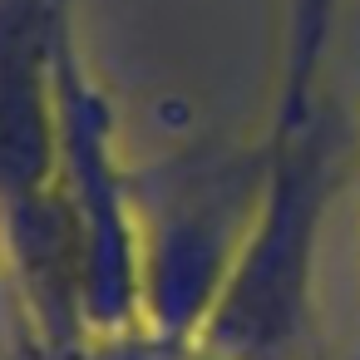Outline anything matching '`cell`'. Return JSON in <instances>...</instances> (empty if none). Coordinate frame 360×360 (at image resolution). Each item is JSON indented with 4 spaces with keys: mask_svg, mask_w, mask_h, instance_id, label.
<instances>
[{
    "mask_svg": "<svg viewBox=\"0 0 360 360\" xmlns=\"http://www.w3.org/2000/svg\"><path fill=\"white\" fill-rule=\"evenodd\" d=\"M75 0H0V257L50 360L89 350L79 232L60 193L55 55Z\"/></svg>",
    "mask_w": 360,
    "mask_h": 360,
    "instance_id": "cell-1",
    "label": "cell"
},
{
    "mask_svg": "<svg viewBox=\"0 0 360 360\" xmlns=\"http://www.w3.org/2000/svg\"><path fill=\"white\" fill-rule=\"evenodd\" d=\"M340 173V129L330 109L266 139V178L222 296L198 330L217 360H296L316 316V257Z\"/></svg>",
    "mask_w": 360,
    "mask_h": 360,
    "instance_id": "cell-2",
    "label": "cell"
},
{
    "mask_svg": "<svg viewBox=\"0 0 360 360\" xmlns=\"http://www.w3.org/2000/svg\"><path fill=\"white\" fill-rule=\"evenodd\" d=\"M60 94V193L79 232V296L94 340H119L143 330V222L139 193L119 163L114 104L84 65L75 40V15L60 30L55 55Z\"/></svg>",
    "mask_w": 360,
    "mask_h": 360,
    "instance_id": "cell-3",
    "label": "cell"
},
{
    "mask_svg": "<svg viewBox=\"0 0 360 360\" xmlns=\"http://www.w3.org/2000/svg\"><path fill=\"white\" fill-rule=\"evenodd\" d=\"M266 178V148L188 168L143 222V330L163 340H198L212 316L232 257L247 237Z\"/></svg>",
    "mask_w": 360,
    "mask_h": 360,
    "instance_id": "cell-4",
    "label": "cell"
},
{
    "mask_svg": "<svg viewBox=\"0 0 360 360\" xmlns=\"http://www.w3.org/2000/svg\"><path fill=\"white\" fill-rule=\"evenodd\" d=\"M345 0H286L281 6V84L266 139H286L321 114V70Z\"/></svg>",
    "mask_w": 360,
    "mask_h": 360,
    "instance_id": "cell-5",
    "label": "cell"
},
{
    "mask_svg": "<svg viewBox=\"0 0 360 360\" xmlns=\"http://www.w3.org/2000/svg\"><path fill=\"white\" fill-rule=\"evenodd\" d=\"M6 286H11V276H6V257H0V296H6Z\"/></svg>",
    "mask_w": 360,
    "mask_h": 360,
    "instance_id": "cell-6",
    "label": "cell"
}]
</instances>
